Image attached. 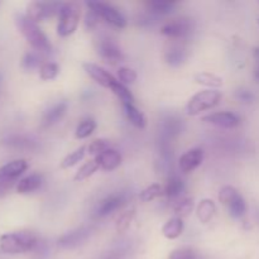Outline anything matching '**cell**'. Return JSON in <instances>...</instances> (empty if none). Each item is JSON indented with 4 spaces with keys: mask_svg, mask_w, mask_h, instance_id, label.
I'll return each mask as SVG.
<instances>
[{
    "mask_svg": "<svg viewBox=\"0 0 259 259\" xmlns=\"http://www.w3.org/2000/svg\"><path fill=\"white\" fill-rule=\"evenodd\" d=\"M15 24H17L19 32L23 34V37L32 46L33 50L37 51L38 53H50L52 51V46H51L47 35L43 33L39 25L33 22L32 19H29L27 15L17 14Z\"/></svg>",
    "mask_w": 259,
    "mask_h": 259,
    "instance_id": "obj_1",
    "label": "cell"
},
{
    "mask_svg": "<svg viewBox=\"0 0 259 259\" xmlns=\"http://www.w3.org/2000/svg\"><path fill=\"white\" fill-rule=\"evenodd\" d=\"M38 240L29 232L7 233L0 237V249L8 254H22L34 249Z\"/></svg>",
    "mask_w": 259,
    "mask_h": 259,
    "instance_id": "obj_2",
    "label": "cell"
},
{
    "mask_svg": "<svg viewBox=\"0 0 259 259\" xmlns=\"http://www.w3.org/2000/svg\"><path fill=\"white\" fill-rule=\"evenodd\" d=\"M222 96V93L219 90H214V89H205V90L199 91L187 103V114L194 116L199 115L202 111L212 109L220 103Z\"/></svg>",
    "mask_w": 259,
    "mask_h": 259,
    "instance_id": "obj_3",
    "label": "cell"
},
{
    "mask_svg": "<svg viewBox=\"0 0 259 259\" xmlns=\"http://www.w3.org/2000/svg\"><path fill=\"white\" fill-rule=\"evenodd\" d=\"M80 22V7L76 3H63L58 14L57 33L61 37H68L77 29Z\"/></svg>",
    "mask_w": 259,
    "mask_h": 259,
    "instance_id": "obj_4",
    "label": "cell"
},
{
    "mask_svg": "<svg viewBox=\"0 0 259 259\" xmlns=\"http://www.w3.org/2000/svg\"><path fill=\"white\" fill-rule=\"evenodd\" d=\"M27 169L28 162L25 159H14L0 167V196L7 194L14 185L15 180Z\"/></svg>",
    "mask_w": 259,
    "mask_h": 259,
    "instance_id": "obj_5",
    "label": "cell"
},
{
    "mask_svg": "<svg viewBox=\"0 0 259 259\" xmlns=\"http://www.w3.org/2000/svg\"><path fill=\"white\" fill-rule=\"evenodd\" d=\"M219 201L228 207L229 214L232 215L233 218L239 219V218L244 217V214L247 212V204H245V200L243 199V196L239 194V191H238L235 187H223L219 192Z\"/></svg>",
    "mask_w": 259,
    "mask_h": 259,
    "instance_id": "obj_6",
    "label": "cell"
},
{
    "mask_svg": "<svg viewBox=\"0 0 259 259\" xmlns=\"http://www.w3.org/2000/svg\"><path fill=\"white\" fill-rule=\"evenodd\" d=\"M86 5L89 7V9L93 10L95 14H98L99 18L104 19L106 23L113 25V27L120 28V29L121 28H125L126 19L115 7H113V5L104 2H96V0L86 2Z\"/></svg>",
    "mask_w": 259,
    "mask_h": 259,
    "instance_id": "obj_7",
    "label": "cell"
},
{
    "mask_svg": "<svg viewBox=\"0 0 259 259\" xmlns=\"http://www.w3.org/2000/svg\"><path fill=\"white\" fill-rule=\"evenodd\" d=\"M63 3L60 2H32L27 5V17L38 24L60 14Z\"/></svg>",
    "mask_w": 259,
    "mask_h": 259,
    "instance_id": "obj_8",
    "label": "cell"
},
{
    "mask_svg": "<svg viewBox=\"0 0 259 259\" xmlns=\"http://www.w3.org/2000/svg\"><path fill=\"white\" fill-rule=\"evenodd\" d=\"M194 32V22L190 18L169 20L161 27V33L172 39H184Z\"/></svg>",
    "mask_w": 259,
    "mask_h": 259,
    "instance_id": "obj_9",
    "label": "cell"
},
{
    "mask_svg": "<svg viewBox=\"0 0 259 259\" xmlns=\"http://www.w3.org/2000/svg\"><path fill=\"white\" fill-rule=\"evenodd\" d=\"M98 53L105 62L116 65L124 61V53L111 38H101L98 42Z\"/></svg>",
    "mask_w": 259,
    "mask_h": 259,
    "instance_id": "obj_10",
    "label": "cell"
},
{
    "mask_svg": "<svg viewBox=\"0 0 259 259\" xmlns=\"http://www.w3.org/2000/svg\"><path fill=\"white\" fill-rule=\"evenodd\" d=\"M91 232H93V229L90 227H81L75 230H71V232L61 235L60 239H58V245L61 248H66V249H72V248L78 247L83 242H86L91 235Z\"/></svg>",
    "mask_w": 259,
    "mask_h": 259,
    "instance_id": "obj_11",
    "label": "cell"
},
{
    "mask_svg": "<svg viewBox=\"0 0 259 259\" xmlns=\"http://www.w3.org/2000/svg\"><path fill=\"white\" fill-rule=\"evenodd\" d=\"M202 121L224 129L237 128L242 123L239 116L234 113H230V111H219V113L209 114V115H205L202 118Z\"/></svg>",
    "mask_w": 259,
    "mask_h": 259,
    "instance_id": "obj_12",
    "label": "cell"
},
{
    "mask_svg": "<svg viewBox=\"0 0 259 259\" xmlns=\"http://www.w3.org/2000/svg\"><path fill=\"white\" fill-rule=\"evenodd\" d=\"M83 70H85V72L88 73L94 81H96V82L100 86H103V88L111 89V86L116 82L115 77H114L111 73H109L105 68L100 67V66L96 65V63H83Z\"/></svg>",
    "mask_w": 259,
    "mask_h": 259,
    "instance_id": "obj_13",
    "label": "cell"
},
{
    "mask_svg": "<svg viewBox=\"0 0 259 259\" xmlns=\"http://www.w3.org/2000/svg\"><path fill=\"white\" fill-rule=\"evenodd\" d=\"M204 161V151L201 148H192L185 152L179 161V167L184 174L195 171Z\"/></svg>",
    "mask_w": 259,
    "mask_h": 259,
    "instance_id": "obj_14",
    "label": "cell"
},
{
    "mask_svg": "<svg viewBox=\"0 0 259 259\" xmlns=\"http://www.w3.org/2000/svg\"><path fill=\"white\" fill-rule=\"evenodd\" d=\"M125 202V195L123 192L120 194H111L108 197L103 200V201L99 204L98 209L95 211L96 218H105L108 215H110L111 212L116 211L118 209H120L123 206V204Z\"/></svg>",
    "mask_w": 259,
    "mask_h": 259,
    "instance_id": "obj_15",
    "label": "cell"
},
{
    "mask_svg": "<svg viewBox=\"0 0 259 259\" xmlns=\"http://www.w3.org/2000/svg\"><path fill=\"white\" fill-rule=\"evenodd\" d=\"M67 109H68V104L66 103V101H60V103L51 106V108L43 114L42 128H50V126L55 125L56 123H58V121L65 116Z\"/></svg>",
    "mask_w": 259,
    "mask_h": 259,
    "instance_id": "obj_16",
    "label": "cell"
},
{
    "mask_svg": "<svg viewBox=\"0 0 259 259\" xmlns=\"http://www.w3.org/2000/svg\"><path fill=\"white\" fill-rule=\"evenodd\" d=\"M95 161L99 163V167L104 171H114L121 164V156L115 149H106L101 154L95 157Z\"/></svg>",
    "mask_w": 259,
    "mask_h": 259,
    "instance_id": "obj_17",
    "label": "cell"
},
{
    "mask_svg": "<svg viewBox=\"0 0 259 259\" xmlns=\"http://www.w3.org/2000/svg\"><path fill=\"white\" fill-rule=\"evenodd\" d=\"M182 120L175 115H168L161 123V138L172 139L182 132Z\"/></svg>",
    "mask_w": 259,
    "mask_h": 259,
    "instance_id": "obj_18",
    "label": "cell"
},
{
    "mask_svg": "<svg viewBox=\"0 0 259 259\" xmlns=\"http://www.w3.org/2000/svg\"><path fill=\"white\" fill-rule=\"evenodd\" d=\"M43 185V176L39 174H32L29 176L24 177L17 184L18 194H30L33 191H37Z\"/></svg>",
    "mask_w": 259,
    "mask_h": 259,
    "instance_id": "obj_19",
    "label": "cell"
},
{
    "mask_svg": "<svg viewBox=\"0 0 259 259\" xmlns=\"http://www.w3.org/2000/svg\"><path fill=\"white\" fill-rule=\"evenodd\" d=\"M182 232H184V222L179 217L171 218L162 227V234H163L164 238L169 240L177 239L182 234Z\"/></svg>",
    "mask_w": 259,
    "mask_h": 259,
    "instance_id": "obj_20",
    "label": "cell"
},
{
    "mask_svg": "<svg viewBox=\"0 0 259 259\" xmlns=\"http://www.w3.org/2000/svg\"><path fill=\"white\" fill-rule=\"evenodd\" d=\"M187 60V52L181 46H172L164 52V61L172 67H179L184 65Z\"/></svg>",
    "mask_w": 259,
    "mask_h": 259,
    "instance_id": "obj_21",
    "label": "cell"
},
{
    "mask_svg": "<svg viewBox=\"0 0 259 259\" xmlns=\"http://www.w3.org/2000/svg\"><path fill=\"white\" fill-rule=\"evenodd\" d=\"M215 212H217V205H215V202L210 199H204L202 201H200V204L197 205L196 207L197 219H199L200 223H202V224L210 223V220L214 218Z\"/></svg>",
    "mask_w": 259,
    "mask_h": 259,
    "instance_id": "obj_22",
    "label": "cell"
},
{
    "mask_svg": "<svg viewBox=\"0 0 259 259\" xmlns=\"http://www.w3.org/2000/svg\"><path fill=\"white\" fill-rule=\"evenodd\" d=\"M185 191V182L181 177H179L177 175H172L167 180L166 187L163 190V194L166 195L169 199H176L182 195V192Z\"/></svg>",
    "mask_w": 259,
    "mask_h": 259,
    "instance_id": "obj_23",
    "label": "cell"
},
{
    "mask_svg": "<svg viewBox=\"0 0 259 259\" xmlns=\"http://www.w3.org/2000/svg\"><path fill=\"white\" fill-rule=\"evenodd\" d=\"M124 111H125V115L128 118V120L131 121V124H133L136 128L138 129H144L147 125V119L144 116V114L139 110L138 108L134 106V104H123Z\"/></svg>",
    "mask_w": 259,
    "mask_h": 259,
    "instance_id": "obj_24",
    "label": "cell"
},
{
    "mask_svg": "<svg viewBox=\"0 0 259 259\" xmlns=\"http://www.w3.org/2000/svg\"><path fill=\"white\" fill-rule=\"evenodd\" d=\"M195 82L199 83V85L206 86L209 89H214L217 90L218 88L223 86V78L219 76L214 75L211 72H200L197 75H195L194 77Z\"/></svg>",
    "mask_w": 259,
    "mask_h": 259,
    "instance_id": "obj_25",
    "label": "cell"
},
{
    "mask_svg": "<svg viewBox=\"0 0 259 259\" xmlns=\"http://www.w3.org/2000/svg\"><path fill=\"white\" fill-rule=\"evenodd\" d=\"M147 5H148L149 13H152L156 17L171 14L175 8H176V4L174 2H163V0H153V2H149Z\"/></svg>",
    "mask_w": 259,
    "mask_h": 259,
    "instance_id": "obj_26",
    "label": "cell"
},
{
    "mask_svg": "<svg viewBox=\"0 0 259 259\" xmlns=\"http://www.w3.org/2000/svg\"><path fill=\"white\" fill-rule=\"evenodd\" d=\"M99 168H100V167H99L98 162H96L95 159H91V161L86 162L85 164H82V166L78 168V171L76 172L73 179H75V181H80V182L83 181V180H88L89 177L93 176Z\"/></svg>",
    "mask_w": 259,
    "mask_h": 259,
    "instance_id": "obj_27",
    "label": "cell"
},
{
    "mask_svg": "<svg viewBox=\"0 0 259 259\" xmlns=\"http://www.w3.org/2000/svg\"><path fill=\"white\" fill-rule=\"evenodd\" d=\"M96 129V121L94 119L88 118L83 119L80 124L77 125L75 132V136L77 139H85L88 137H90L91 134L95 132Z\"/></svg>",
    "mask_w": 259,
    "mask_h": 259,
    "instance_id": "obj_28",
    "label": "cell"
},
{
    "mask_svg": "<svg viewBox=\"0 0 259 259\" xmlns=\"http://www.w3.org/2000/svg\"><path fill=\"white\" fill-rule=\"evenodd\" d=\"M8 146L13 147V148H19V149H34L37 148V142L32 141V139L27 138V137L22 136H14L8 138L5 142Z\"/></svg>",
    "mask_w": 259,
    "mask_h": 259,
    "instance_id": "obj_29",
    "label": "cell"
},
{
    "mask_svg": "<svg viewBox=\"0 0 259 259\" xmlns=\"http://www.w3.org/2000/svg\"><path fill=\"white\" fill-rule=\"evenodd\" d=\"M85 153H86L85 147L83 146L78 147L77 149L71 152L68 156H66L65 158H63V161L61 162V168H71V167H73L75 164H77L78 162L85 157Z\"/></svg>",
    "mask_w": 259,
    "mask_h": 259,
    "instance_id": "obj_30",
    "label": "cell"
},
{
    "mask_svg": "<svg viewBox=\"0 0 259 259\" xmlns=\"http://www.w3.org/2000/svg\"><path fill=\"white\" fill-rule=\"evenodd\" d=\"M162 194H163V189H162L161 185L153 184L139 192V200L143 202L153 201V200H156L157 197L162 196Z\"/></svg>",
    "mask_w": 259,
    "mask_h": 259,
    "instance_id": "obj_31",
    "label": "cell"
},
{
    "mask_svg": "<svg viewBox=\"0 0 259 259\" xmlns=\"http://www.w3.org/2000/svg\"><path fill=\"white\" fill-rule=\"evenodd\" d=\"M42 61H40V56L38 52H27L22 57V67L27 71L35 70V68H39L42 66Z\"/></svg>",
    "mask_w": 259,
    "mask_h": 259,
    "instance_id": "obj_32",
    "label": "cell"
},
{
    "mask_svg": "<svg viewBox=\"0 0 259 259\" xmlns=\"http://www.w3.org/2000/svg\"><path fill=\"white\" fill-rule=\"evenodd\" d=\"M110 90L113 91V93L115 94L119 99H120L121 103L123 104H133L134 103L133 94L128 90V88H126L125 85L120 83L119 81H116V82L111 86Z\"/></svg>",
    "mask_w": 259,
    "mask_h": 259,
    "instance_id": "obj_33",
    "label": "cell"
},
{
    "mask_svg": "<svg viewBox=\"0 0 259 259\" xmlns=\"http://www.w3.org/2000/svg\"><path fill=\"white\" fill-rule=\"evenodd\" d=\"M58 72H60V67H58L57 63L46 62L39 67V77L43 81L55 80L57 77Z\"/></svg>",
    "mask_w": 259,
    "mask_h": 259,
    "instance_id": "obj_34",
    "label": "cell"
},
{
    "mask_svg": "<svg viewBox=\"0 0 259 259\" xmlns=\"http://www.w3.org/2000/svg\"><path fill=\"white\" fill-rule=\"evenodd\" d=\"M134 218H136V209H131L128 211L123 212V214L119 217L118 222H116V232L118 233H124L129 229V227L133 223Z\"/></svg>",
    "mask_w": 259,
    "mask_h": 259,
    "instance_id": "obj_35",
    "label": "cell"
},
{
    "mask_svg": "<svg viewBox=\"0 0 259 259\" xmlns=\"http://www.w3.org/2000/svg\"><path fill=\"white\" fill-rule=\"evenodd\" d=\"M192 209H194V200L189 199V197L180 200V201L176 202V205L174 206L175 212H176L177 217L181 218V219L182 218L187 217V215H190Z\"/></svg>",
    "mask_w": 259,
    "mask_h": 259,
    "instance_id": "obj_36",
    "label": "cell"
},
{
    "mask_svg": "<svg viewBox=\"0 0 259 259\" xmlns=\"http://www.w3.org/2000/svg\"><path fill=\"white\" fill-rule=\"evenodd\" d=\"M109 148H110V142L108 139H95V141L89 144L88 153L96 157Z\"/></svg>",
    "mask_w": 259,
    "mask_h": 259,
    "instance_id": "obj_37",
    "label": "cell"
},
{
    "mask_svg": "<svg viewBox=\"0 0 259 259\" xmlns=\"http://www.w3.org/2000/svg\"><path fill=\"white\" fill-rule=\"evenodd\" d=\"M168 259H202L196 250L191 248H179L169 254Z\"/></svg>",
    "mask_w": 259,
    "mask_h": 259,
    "instance_id": "obj_38",
    "label": "cell"
},
{
    "mask_svg": "<svg viewBox=\"0 0 259 259\" xmlns=\"http://www.w3.org/2000/svg\"><path fill=\"white\" fill-rule=\"evenodd\" d=\"M118 77L120 83H123V85H131V83L136 82L138 76H137V72L133 68L120 67L118 71Z\"/></svg>",
    "mask_w": 259,
    "mask_h": 259,
    "instance_id": "obj_39",
    "label": "cell"
},
{
    "mask_svg": "<svg viewBox=\"0 0 259 259\" xmlns=\"http://www.w3.org/2000/svg\"><path fill=\"white\" fill-rule=\"evenodd\" d=\"M235 98L243 104H252L255 100V95L253 91L248 90V89H238L235 91Z\"/></svg>",
    "mask_w": 259,
    "mask_h": 259,
    "instance_id": "obj_40",
    "label": "cell"
},
{
    "mask_svg": "<svg viewBox=\"0 0 259 259\" xmlns=\"http://www.w3.org/2000/svg\"><path fill=\"white\" fill-rule=\"evenodd\" d=\"M99 19H100V18L98 17V14H95L93 10H89V13L86 14V19H85L86 28H88V29H94V28L98 25Z\"/></svg>",
    "mask_w": 259,
    "mask_h": 259,
    "instance_id": "obj_41",
    "label": "cell"
},
{
    "mask_svg": "<svg viewBox=\"0 0 259 259\" xmlns=\"http://www.w3.org/2000/svg\"><path fill=\"white\" fill-rule=\"evenodd\" d=\"M124 255H125L124 250H114V252L109 253L108 255H105V257H103L101 259H123Z\"/></svg>",
    "mask_w": 259,
    "mask_h": 259,
    "instance_id": "obj_42",
    "label": "cell"
},
{
    "mask_svg": "<svg viewBox=\"0 0 259 259\" xmlns=\"http://www.w3.org/2000/svg\"><path fill=\"white\" fill-rule=\"evenodd\" d=\"M254 80L259 83V63H255V67H254Z\"/></svg>",
    "mask_w": 259,
    "mask_h": 259,
    "instance_id": "obj_43",
    "label": "cell"
},
{
    "mask_svg": "<svg viewBox=\"0 0 259 259\" xmlns=\"http://www.w3.org/2000/svg\"><path fill=\"white\" fill-rule=\"evenodd\" d=\"M253 55H254V60H255V63H259V47H257L254 50V52H253Z\"/></svg>",
    "mask_w": 259,
    "mask_h": 259,
    "instance_id": "obj_44",
    "label": "cell"
},
{
    "mask_svg": "<svg viewBox=\"0 0 259 259\" xmlns=\"http://www.w3.org/2000/svg\"><path fill=\"white\" fill-rule=\"evenodd\" d=\"M258 24H259V19H258Z\"/></svg>",
    "mask_w": 259,
    "mask_h": 259,
    "instance_id": "obj_45",
    "label": "cell"
}]
</instances>
